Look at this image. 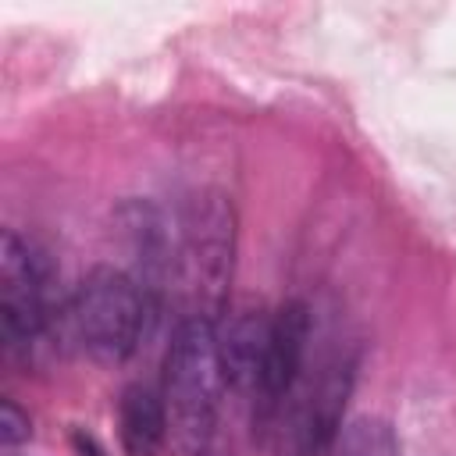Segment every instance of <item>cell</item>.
I'll use <instances>...</instances> for the list:
<instances>
[{
  "instance_id": "1",
  "label": "cell",
  "mask_w": 456,
  "mask_h": 456,
  "mask_svg": "<svg viewBox=\"0 0 456 456\" xmlns=\"http://www.w3.org/2000/svg\"><path fill=\"white\" fill-rule=\"evenodd\" d=\"M224 388L228 381L217 349V324L192 314L171 335L160 385L167 410V438L178 456H200L210 445Z\"/></svg>"
},
{
  "instance_id": "2",
  "label": "cell",
  "mask_w": 456,
  "mask_h": 456,
  "mask_svg": "<svg viewBox=\"0 0 456 456\" xmlns=\"http://www.w3.org/2000/svg\"><path fill=\"white\" fill-rule=\"evenodd\" d=\"M150 289L121 267H93L64 303V331L96 363H121L142 342Z\"/></svg>"
},
{
  "instance_id": "3",
  "label": "cell",
  "mask_w": 456,
  "mask_h": 456,
  "mask_svg": "<svg viewBox=\"0 0 456 456\" xmlns=\"http://www.w3.org/2000/svg\"><path fill=\"white\" fill-rule=\"evenodd\" d=\"M353 353H331L321 363H306L292 392L267 417L264 431L278 456H324L342 431V410L353 388Z\"/></svg>"
},
{
  "instance_id": "4",
  "label": "cell",
  "mask_w": 456,
  "mask_h": 456,
  "mask_svg": "<svg viewBox=\"0 0 456 456\" xmlns=\"http://www.w3.org/2000/svg\"><path fill=\"white\" fill-rule=\"evenodd\" d=\"M50 324V278L43 256L18 235L0 239V328L11 346L36 342Z\"/></svg>"
},
{
  "instance_id": "5",
  "label": "cell",
  "mask_w": 456,
  "mask_h": 456,
  "mask_svg": "<svg viewBox=\"0 0 456 456\" xmlns=\"http://www.w3.org/2000/svg\"><path fill=\"white\" fill-rule=\"evenodd\" d=\"M306 349H310V310L299 299H289L274 310L271 317V342L264 356V374L256 385V424L264 428L267 417L281 406V399L292 392L306 367Z\"/></svg>"
},
{
  "instance_id": "6",
  "label": "cell",
  "mask_w": 456,
  "mask_h": 456,
  "mask_svg": "<svg viewBox=\"0 0 456 456\" xmlns=\"http://www.w3.org/2000/svg\"><path fill=\"white\" fill-rule=\"evenodd\" d=\"M189 253H192V267H196V289L203 299V314L207 321L217 324V310L224 299V281L232 274V207H224L221 200H207L189 224Z\"/></svg>"
},
{
  "instance_id": "7",
  "label": "cell",
  "mask_w": 456,
  "mask_h": 456,
  "mask_svg": "<svg viewBox=\"0 0 456 456\" xmlns=\"http://www.w3.org/2000/svg\"><path fill=\"white\" fill-rule=\"evenodd\" d=\"M271 317L264 310H235L221 328H217V349H221V367L224 381L235 392L256 395L260 374H264V356L271 342Z\"/></svg>"
},
{
  "instance_id": "8",
  "label": "cell",
  "mask_w": 456,
  "mask_h": 456,
  "mask_svg": "<svg viewBox=\"0 0 456 456\" xmlns=\"http://www.w3.org/2000/svg\"><path fill=\"white\" fill-rule=\"evenodd\" d=\"M118 438L125 456H160L167 438L164 395L150 385H128L118 403Z\"/></svg>"
},
{
  "instance_id": "9",
  "label": "cell",
  "mask_w": 456,
  "mask_h": 456,
  "mask_svg": "<svg viewBox=\"0 0 456 456\" xmlns=\"http://www.w3.org/2000/svg\"><path fill=\"white\" fill-rule=\"evenodd\" d=\"M328 452L331 456H399V435L385 417L363 413L342 424Z\"/></svg>"
},
{
  "instance_id": "10",
  "label": "cell",
  "mask_w": 456,
  "mask_h": 456,
  "mask_svg": "<svg viewBox=\"0 0 456 456\" xmlns=\"http://www.w3.org/2000/svg\"><path fill=\"white\" fill-rule=\"evenodd\" d=\"M28 431H32L28 428V413H21V406L14 399H4V406H0V442L11 449L18 442H25Z\"/></svg>"
}]
</instances>
